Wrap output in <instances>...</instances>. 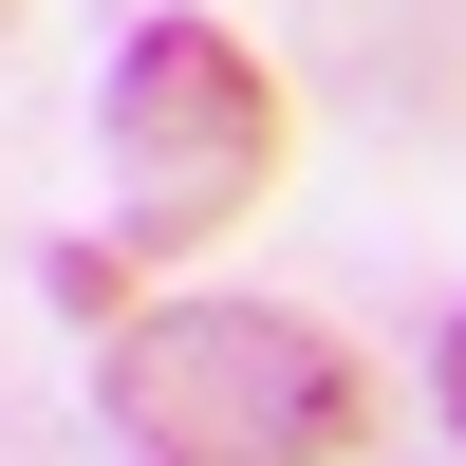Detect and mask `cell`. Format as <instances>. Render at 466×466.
I'll list each match as a JSON object with an SVG mask.
<instances>
[{"label": "cell", "instance_id": "cell-1", "mask_svg": "<svg viewBox=\"0 0 466 466\" xmlns=\"http://www.w3.org/2000/svg\"><path fill=\"white\" fill-rule=\"evenodd\" d=\"M112 430L149 466H355L373 448V355L280 318V299L112 318Z\"/></svg>", "mask_w": 466, "mask_h": 466}, {"label": "cell", "instance_id": "cell-2", "mask_svg": "<svg viewBox=\"0 0 466 466\" xmlns=\"http://www.w3.org/2000/svg\"><path fill=\"white\" fill-rule=\"evenodd\" d=\"M280 149H299V112H280V75L224 19H131V56H112V168H131L112 261H168L206 224H243L280 187Z\"/></svg>", "mask_w": 466, "mask_h": 466}, {"label": "cell", "instance_id": "cell-3", "mask_svg": "<svg viewBox=\"0 0 466 466\" xmlns=\"http://www.w3.org/2000/svg\"><path fill=\"white\" fill-rule=\"evenodd\" d=\"M430 392H448V430H466V318H448V355H430Z\"/></svg>", "mask_w": 466, "mask_h": 466}, {"label": "cell", "instance_id": "cell-4", "mask_svg": "<svg viewBox=\"0 0 466 466\" xmlns=\"http://www.w3.org/2000/svg\"><path fill=\"white\" fill-rule=\"evenodd\" d=\"M0 19H19V0H0Z\"/></svg>", "mask_w": 466, "mask_h": 466}]
</instances>
